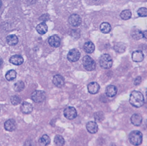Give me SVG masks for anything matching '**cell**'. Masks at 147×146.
I'll return each mask as SVG.
<instances>
[{
	"label": "cell",
	"mask_w": 147,
	"mask_h": 146,
	"mask_svg": "<svg viewBox=\"0 0 147 146\" xmlns=\"http://www.w3.org/2000/svg\"><path fill=\"white\" fill-rule=\"evenodd\" d=\"M113 59L110 55L105 54L102 55L99 60V63L100 67L103 69H109L112 67Z\"/></svg>",
	"instance_id": "3"
},
{
	"label": "cell",
	"mask_w": 147,
	"mask_h": 146,
	"mask_svg": "<svg viewBox=\"0 0 147 146\" xmlns=\"http://www.w3.org/2000/svg\"><path fill=\"white\" fill-rule=\"evenodd\" d=\"M17 76V73L14 70H10L8 71L5 74V78L8 81H14Z\"/></svg>",
	"instance_id": "24"
},
{
	"label": "cell",
	"mask_w": 147,
	"mask_h": 146,
	"mask_svg": "<svg viewBox=\"0 0 147 146\" xmlns=\"http://www.w3.org/2000/svg\"><path fill=\"white\" fill-rule=\"evenodd\" d=\"M141 82V77H137L135 78L134 81V85H138Z\"/></svg>",
	"instance_id": "34"
},
{
	"label": "cell",
	"mask_w": 147,
	"mask_h": 146,
	"mask_svg": "<svg viewBox=\"0 0 147 146\" xmlns=\"http://www.w3.org/2000/svg\"><path fill=\"white\" fill-rule=\"evenodd\" d=\"M132 16L131 12L129 9H125L121 12L120 13V17L123 20H129Z\"/></svg>",
	"instance_id": "25"
},
{
	"label": "cell",
	"mask_w": 147,
	"mask_h": 146,
	"mask_svg": "<svg viewBox=\"0 0 147 146\" xmlns=\"http://www.w3.org/2000/svg\"><path fill=\"white\" fill-rule=\"evenodd\" d=\"M7 43L11 46H16L19 42V39L18 36L15 35H9L7 37Z\"/></svg>",
	"instance_id": "21"
},
{
	"label": "cell",
	"mask_w": 147,
	"mask_h": 146,
	"mask_svg": "<svg viewBox=\"0 0 147 146\" xmlns=\"http://www.w3.org/2000/svg\"><path fill=\"white\" fill-rule=\"evenodd\" d=\"M81 56L80 51L76 48L70 50L67 55V58L70 62H76L80 59Z\"/></svg>",
	"instance_id": "7"
},
{
	"label": "cell",
	"mask_w": 147,
	"mask_h": 146,
	"mask_svg": "<svg viewBox=\"0 0 147 146\" xmlns=\"http://www.w3.org/2000/svg\"><path fill=\"white\" fill-rule=\"evenodd\" d=\"M129 140L133 145H139L142 141V134L139 131H133L129 135Z\"/></svg>",
	"instance_id": "2"
},
{
	"label": "cell",
	"mask_w": 147,
	"mask_h": 146,
	"mask_svg": "<svg viewBox=\"0 0 147 146\" xmlns=\"http://www.w3.org/2000/svg\"><path fill=\"white\" fill-rule=\"evenodd\" d=\"M11 102L12 105H19L21 102L20 98L18 96H13L10 98Z\"/></svg>",
	"instance_id": "31"
},
{
	"label": "cell",
	"mask_w": 147,
	"mask_h": 146,
	"mask_svg": "<svg viewBox=\"0 0 147 146\" xmlns=\"http://www.w3.org/2000/svg\"><path fill=\"white\" fill-rule=\"evenodd\" d=\"M39 143L40 145H47L50 143V137L47 135H43L39 139Z\"/></svg>",
	"instance_id": "26"
},
{
	"label": "cell",
	"mask_w": 147,
	"mask_h": 146,
	"mask_svg": "<svg viewBox=\"0 0 147 146\" xmlns=\"http://www.w3.org/2000/svg\"><path fill=\"white\" fill-rule=\"evenodd\" d=\"M36 30L39 34L44 35L47 32L48 27L45 22H42L36 26Z\"/></svg>",
	"instance_id": "19"
},
{
	"label": "cell",
	"mask_w": 147,
	"mask_h": 146,
	"mask_svg": "<svg viewBox=\"0 0 147 146\" xmlns=\"http://www.w3.org/2000/svg\"><path fill=\"white\" fill-rule=\"evenodd\" d=\"M53 83L56 87L61 88L65 84L64 78L59 74L55 75L53 78Z\"/></svg>",
	"instance_id": "10"
},
{
	"label": "cell",
	"mask_w": 147,
	"mask_h": 146,
	"mask_svg": "<svg viewBox=\"0 0 147 146\" xmlns=\"http://www.w3.org/2000/svg\"><path fill=\"white\" fill-rule=\"evenodd\" d=\"M105 93L108 97H114L117 93V88L114 85H109L106 89Z\"/></svg>",
	"instance_id": "18"
},
{
	"label": "cell",
	"mask_w": 147,
	"mask_h": 146,
	"mask_svg": "<svg viewBox=\"0 0 147 146\" xmlns=\"http://www.w3.org/2000/svg\"><path fill=\"white\" fill-rule=\"evenodd\" d=\"M49 19V15L48 14H45L42 15L40 18L39 20H41L43 22H45L46 21H47Z\"/></svg>",
	"instance_id": "33"
},
{
	"label": "cell",
	"mask_w": 147,
	"mask_h": 146,
	"mask_svg": "<svg viewBox=\"0 0 147 146\" xmlns=\"http://www.w3.org/2000/svg\"><path fill=\"white\" fill-rule=\"evenodd\" d=\"M54 141L55 144L58 146H62L63 145L65 144V140L63 137L59 135H57L55 136Z\"/></svg>",
	"instance_id": "28"
},
{
	"label": "cell",
	"mask_w": 147,
	"mask_h": 146,
	"mask_svg": "<svg viewBox=\"0 0 147 146\" xmlns=\"http://www.w3.org/2000/svg\"><path fill=\"white\" fill-rule=\"evenodd\" d=\"M130 104L135 108H140L144 104V97L143 94L138 91H133L129 98Z\"/></svg>",
	"instance_id": "1"
},
{
	"label": "cell",
	"mask_w": 147,
	"mask_h": 146,
	"mask_svg": "<svg viewBox=\"0 0 147 146\" xmlns=\"http://www.w3.org/2000/svg\"><path fill=\"white\" fill-rule=\"evenodd\" d=\"M142 38L147 40V30L142 31Z\"/></svg>",
	"instance_id": "35"
},
{
	"label": "cell",
	"mask_w": 147,
	"mask_h": 146,
	"mask_svg": "<svg viewBox=\"0 0 147 146\" xmlns=\"http://www.w3.org/2000/svg\"><path fill=\"white\" fill-rule=\"evenodd\" d=\"M3 64V60L0 58V69H1V68L2 67Z\"/></svg>",
	"instance_id": "37"
},
{
	"label": "cell",
	"mask_w": 147,
	"mask_h": 146,
	"mask_svg": "<svg viewBox=\"0 0 147 146\" xmlns=\"http://www.w3.org/2000/svg\"><path fill=\"white\" fill-rule=\"evenodd\" d=\"M88 92L91 94H97L100 90V85L95 82H91L87 86Z\"/></svg>",
	"instance_id": "15"
},
{
	"label": "cell",
	"mask_w": 147,
	"mask_h": 146,
	"mask_svg": "<svg viewBox=\"0 0 147 146\" xmlns=\"http://www.w3.org/2000/svg\"><path fill=\"white\" fill-rule=\"evenodd\" d=\"M95 120L97 122H101L104 119V114L102 112H98L95 114Z\"/></svg>",
	"instance_id": "32"
},
{
	"label": "cell",
	"mask_w": 147,
	"mask_h": 146,
	"mask_svg": "<svg viewBox=\"0 0 147 146\" xmlns=\"http://www.w3.org/2000/svg\"><path fill=\"white\" fill-rule=\"evenodd\" d=\"M17 124L15 120L9 119L7 120L4 123V128L6 131L9 132H12L16 128Z\"/></svg>",
	"instance_id": "11"
},
{
	"label": "cell",
	"mask_w": 147,
	"mask_h": 146,
	"mask_svg": "<svg viewBox=\"0 0 147 146\" xmlns=\"http://www.w3.org/2000/svg\"><path fill=\"white\" fill-rule=\"evenodd\" d=\"M83 64L84 68L88 71H93L96 68L95 62L89 55H86L83 57Z\"/></svg>",
	"instance_id": "4"
},
{
	"label": "cell",
	"mask_w": 147,
	"mask_h": 146,
	"mask_svg": "<svg viewBox=\"0 0 147 146\" xmlns=\"http://www.w3.org/2000/svg\"><path fill=\"white\" fill-rule=\"evenodd\" d=\"M27 4H33L35 3L36 0H24Z\"/></svg>",
	"instance_id": "36"
},
{
	"label": "cell",
	"mask_w": 147,
	"mask_h": 146,
	"mask_svg": "<svg viewBox=\"0 0 147 146\" xmlns=\"http://www.w3.org/2000/svg\"><path fill=\"white\" fill-rule=\"evenodd\" d=\"M146 99H147V89H146Z\"/></svg>",
	"instance_id": "39"
},
{
	"label": "cell",
	"mask_w": 147,
	"mask_h": 146,
	"mask_svg": "<svg viewBox=\"0 0 147 146\" xmlns=\"http://www.w3.org/2000/svg\"><path fill=\"white\" fill-rule=\"evenodd\" d=\"M63 115L68 120H73L77 117L78 113L75 108L68 106L64 109Z\"/></svg>",
	"instance_id": "6"
},
{
	"label": "cell",
	"mask_w": 147,
	"mask_h": 146,
	"mask_svg": "<svg viewBox=\"0 0 147 146\" xmlns=\"http://www.w3.org/2000/svg\"><path fill=\"white\" fill-rule=\"evenodd\" d=\"M131 58L132 60L135 62H141L144 59V55L141 51L137 50L133 52Z\"/></svg>",
	"instance_id": "16"
},
{
	"label": "cell",
	"mask_w": 147,
	"mask_h": 146,
	"mask_svg": "<svg viewBox=\"0 0 147 146\" xmlns=\"http://www.w3.org/2000/svg\"><path fill=\"white\" fill-rule=\"evenodd\" d=\"M24 87H25L24 83L22 81H18V82H17L15 84V85H14V90L16 92H22L24 90Z\"/></svg>",
	"instance_id": "29"
},
{
	"label": "cell",
	"mask_w": 147,
	"mask_h": 146,
	"mask_svg": "<svg viewBox=\"0 0 147 146\" xmlns=\"http://www.w3.org/2000/svg\"><path fill=\"white\" fill-rule=\"evenodd\" d=\"M137 15L141 17H147V8L144 7L139 8L137 11Z\"/></svg>",
	"instance_id": "30"
},
{
	"label": "cell",
	"mask_w": 147,
	"mask_h": 146,
	"mask_svg": "<svg viewBox=\"0 0 147 146\" xmlns=\"http://www.w3.org/2000/svg\"><path fill=\"white\" fill-rule=\"evenodd\" d=\"M86 128L90 133L94 134L98 131V125L96 121H89L86 125Z\"/></svg>",
	"instance_id": "13"
},
{
	"label": "cell",
	"mask_w": 147,
	"mask_h": 146,
	"mask_svg": "<svg viewBox=\"0 0 147 146\" xmlns=\"http://www.w3.org/2000/svg\"><path fill=\"white\" fill-rule=\"evenodd\" d=\"M84 50L87 54H92L95 49V44L91 42H87L84 44Z\"/></svg>",
	"instance_id": "22"
},
{
	"label": "cell",
	"mask_w": 147,
	"mask_h": 146,
	"mask_svg": "<svg viewBox=\"0 0 147 146\" xmlns=\"http://www.w3.org/2000/svg\"><path fill=\"white\" fill-rule=\"evenodd\" d=\"M68 22L70 25L74 27H78L80 26L82 23L81 17L78 14H72L71 15L69 19Z\"/></svg>",
	"instance_id": "8"
},
{
	"label": "cell",
	"mask_w": 147,
	"mask_h": 146,
	"mask_svg": "<svg viewBox=\"0 0 147 146\" xmlns=\"http://www.w3.org/2000/svg\"><path fill=\"white\" fill-rule=\"evenodd\" d=\"M46 98V94L42 90H35L31 94V99L36 103L43 102Z\"/></svg>",
	"instance_id": "5"
},
{
	"label": "cell",
	"mask_w": 147,
	"mask_h": 146,
	"mask_svg": "<svg viewBox=\"0 0 147 146\" xmlns=\"http://www.w3.org/2000/svg\"><path fill=\"white\" fill-rule=\"evenodd\" d=\"M9 62L16 66H20L23 63L24 59L20 55H14L9 58Z\"/></svg>",
	"instance_id": "14"
},
{
	"label": "cell",
	"mask_w": 147,
	"mask_h": 146,
	"mask_svg": "<svg viewBox=\"0 0 147 146\" xmlns=\"http://www.w3.org/2000/svg\"><path fill=\"white\" fill-rule=\"evenodd\" d=\"M48 43L51 47L57 48L61 44V39L58 35H54L49 38Z\"/></svg>",
	"instance_id": "9"
},
{
	"label": "cell",
	"mask_w": 147,
	"mask_h": 146,
	"mask_svg": "<svg viewBox=\"0 0 147 146\" xmlns=\"http://www.w3.org/2000/svg\"><path fill=\"white\" fill-rule=\"evenodd\" d=\"M20 110L24 114H30L33 111V106L31 104L24 101L21 105Z\"/></svg>",
	"instance_id": "12"
},
{
	"label": "cell",
	"mask_w": 147,
	"mask_h": 146,
	"mask_svg": "<svg viewBox=\"0 0 147 146\" xmlns=\"http://www.w3.org/2000/svg\"><path fill=\"white\" fill-rule=\"evenodd\" d=\"M131 123L134 126H140L142 121V117L141 115L138 113L133 114L130 118Z\"/></svg>",
	"instance_id": "17"
},
{
	"label": "cell",
	"mask_w": 147,
	"mask_h": 146,
	"mask_svg": "<svg viewBox=\"0 0 147 146\" xmlns=\"http://www.w3.org/2000/svg\"><path fill=\"white\" fill-rule=\"evenodd\" d=\"M131 36L134 40H138L142 38V33L138 28H133L131 31Z\"/></svg>",
	"instance_id": "20"
},
{
	"label": "cell",
	"mask_w": 147,
	"mask_h": 146,
	"mask_svg": "<svg viewBox=\"0 0 147 146\" xmlns=\"http://www.w3.org/2000/svg\"><path fill=\"white\" fill-rule=\"evenodd\" d=\"M114 48L116 52L122 53V52H125V49H126V46L123 43H118L115 44Z\"/></svg>",
	"instance_id": "27"
},
{
	"label": "cell",
	"mask_w": 147,
	"mask_h": 146,
	"mask_svg": "<svg viewBox=\"0 0 147 146\" xmlns=\"http://www.w3.org/2000/svg\"><path fill=\"white\" fill-rule=\"evenodd\" d=\"M100 31L105 34L109 33L111 30V26L110 23L107 22L102 23L100 25Z\"/></svg>",
	"instance_id": "23"
},
{
	"label": "cell",
	"mask_w": 147,
	"mask_h": 146,
	"mask_svg": "<svg viewBox=\"0 0 147 146\" xmlns=\"http://www.w3.org/2000/svg\"><path fill=\"white\" fill-rule=\"evenodd\" d=\"M2 5H3V3H2V1H1V0H0V9H1Z\"/></svg>",
	"instance_id": "38"
}]
</instances>
